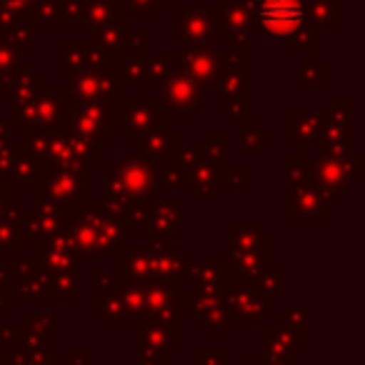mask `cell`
<instances>
[{
  "label": "cell",
  "mask_w": 365,
  "mask_h": 365,
  "mask_svg": "<svg viewBox=\"0 0 365 365\" xmlns=\"http://www.w3.org/2000/svg\"><path fill=\"white\" fill-rule=\"evenodd\" d=\"M253 33L263 41H280L288 53L305 51L308 61H318L320 31L310 23L305 0H255Z\"/></svg>",
  "instance_id": "6da1fadb"
},
{
  "label": "cell",
  "mask_w": 365,
  "mask_h": 365,
  "mask_svg": "<svg viewBox=\"0 0 365 365\" xmlns=\"http://www.w3.org/2000/svg\"><path fill=\"white\" fill-rule=\"evenodd\" d=\"M160 200L158 168L140 153L120 155L110 165H103V195L101 203L113 215L130 205H153Z\"/></svg>",
  "instance_id": "7a4b0ae2"
},
{
  "label": "cell",
  "mask_w": 365,
  "mask_h": 365,
  "mask_svg": "<svg viewBox=\"0 0 365 365\" xmlns=\"http://www.w3.org/2000/svg\"><path fill=\"white\" fill-rule=\"evenodd\" d=\"M71 96L66 86H46L41 93L21 103H11V133H63L71 120Z\"/></svg>",
  "instance_id": "3957f363"
},
{
  "label": "cell",
  "mask_w": 365,
  "mask_h": 365,
  "mask_svg": "<svg viewBox=\"0 0 365 365\" xmlns=\"http://www.w3.org/2000/svg\"><path fill=\"white\" fill-rule=\"evenodd\" d=\"M71 235L76 243V253L83 258L113 255L120 245H125L128 238L120 220L96 198L71 218Z\"/></svg>",
  "instance_id": "277c9868"
},
{
  "label": "cell",
  "mask_w": 365,
  "mask_h": 365,
  "mask_svg": "<svg viewBox=\"0 0 365 365\" xmlns=\"http://www.w3.org/2000/svg\"><path fill=\"white\" fill-rule=\"evenodd\" d=\"M33 195L36 203H46L73 218L83 205L93 200V170L86 165L51 168Z\"/></svg>",
  "instance_id": "5b68a950"
},
{
  "label": "cell",
  "mask_w": 365,
  "mask_h": 365,
  "mask_svg": "<svg viewBox=\"0 0 365 365\" xmlns=\"http://www.w3.org/2000/svg\"><path fill=\"white\" fill-rule=\"evenodd\" d=\"M365 178V155L350 153L348 158L325 155L315 150L308 158V182L315 185L330 203L340 200L355 180Z\"/></svg>",
  "instance_id": "8992f818"
},
{
  "label": "cell",
  "mask_w": 365,
  "mask_h": 365,
  "mask_svg": "<svg viewBox=\"0 0 365 365\" xmlns=\"http://www.w3.org/2000/svg\"><path fill=\"white\" fill-rule=\"evenodd\" d=\"M353 98H333L315 110L318 118V153L348 158L353 153Z\"/></svg>",
  "instance_id": "52a82bcc"
},
{
  "label": "cell",
  "mask_w": 365,
  "mask_h": 365,
  "mask_svg": "<svg viewBox=\"0 0 365 365\" xmlns=\"http://www.w3.org/2000/svg\"><path fill=\"white\" fill-rule=\"evenodd\" d=\"M158 106L163 115L170 118L173 123H190L195 120V113L208 108V88L198 86L193 78H188L175 66L163 81Z\"/></svg>",
  "instance_id": "ba28073f"
},
{
  "label": "cell",
  "mask_w": 365,
  "mask_h": 365,
  "mask_svg": "<svg viewBox=\"0 0 365 365\" xmlns=\"http://www.w3.org/2000/svg\"><path fill=\"white\" fill-rule=\"evenodd\" d=\"M125 83L108 71L106 63L98 68H86V71L76 73L68 78L66 91L73 103H106L110 108H118L128 98Z\"/></svg>",
  "instance_id": "9c48e42d"
},
{
  "label": "cell",
  "mask_w": 365,
  "mask_h": 365,
  "mask_svg": "<svg viewBox=\"0 0 365 365\" xmlns=\"http://www.w3.org/2000/svg\"><path fill=\"white\" fill-rule=\"evenodd\" d=\"M170 38L175 43H218V18L208 0L193 6H170Z\"/></svg>",
  "instance_id": "30bf717a"
},
{
  "label": "cell",
  "mask_w": 365,
  "mask_h": 365,
  "mask_svg": "<svg viewBox=\"0 0 365 365\" xmlns=\"http://www.w3.org/2000/svg\"><path fill=\"white\" fill-rule=\"evenodd\" d=\"M215 108L228 113L230 120L243 123L250 118L253 101H250V68L225 66L215 83Z\"/></svg>",
  "instance_id": "8fae6325"
},
{
  "label": "cell",
  "mask_w": 365,
  "mask_h": 365,
  "mask_svg": "<svg viewBox=\"0 0 365 365\" xmlns=\"http://www.w3.org/2000/svg\"><path fill=\"white\" fill-rule=\"evenodd\" d=\"M178 68L198 86L213 88L225 68V53L218 43H182L178 51Z\"/></svg>",
  "instance_id": "7c38bea8"
},
{
  "label": "cell",
  "mask_w": 365,
  "mask_h": 365,
  "mask_svg": "<svg viewBox=\"0 0 365 365\" xmlns=\"http://www.w3.org/2000/svg\"><path fill=\"white\" fill-rule=\"evenodd\" d=\"M158 115V98H125L120 106L113 108V130L115 135H125V143L138 145V140L155 125Z\"/></svg>",
  "instance_id": "4fadbf2b"
},
{
  "label": "cell",
  "mask_w": 365,
  "mask_h": 365,
  "mask_svg": "<svg viewBox=\"0 0 365 365\" xmlns=\"http://www.w3.org/2000/svg\"><path fill=\"white\" fill-rule=\"evenodd\" d=\"M182 148H185V135L163 113L158 115L155 125L138 140V153L143 158H148L155 168L173 165L180 158Z\"/></svg>",
  "instance_id": "5bb4252c"
},
{
  "label": "cell",
  "mask_w": 365,
  "mask_h": 365,
  "mask_svg": "<svg viewBox=\"0 0 365 365\" xmlns=\"http://www.w3.org/2000/svg\"><path fill=\"white\" fill-rule=\"evenodd\" d=\"M175 165L180 170V188L190 190L198 198H215L218 195V170L205 160L200 143H190L182 148Z\"/></svg>",
  "instance_id": "9a60e30c"
},
{
  "label": "cell",
  "mask_w": 365,
  "mask_h": 365,
  "mask_svg": "<svg viewBox=\"0 0 365 365\" xmlns=\"http://www.w3.org/2000/svg\"><path fill=\"white\" fill-rule=\"evenodd\" d=\"M68 130L101 145H110L118 138L113 130V108L106 103H73Z\"/></svg>",
  "instance_id": "2e32d148"
},
{
  "label": "cell",
  "mask_w": 365,
  "mask_h": 365,
  "mask_svg": "<svg viewBox=\"0 0 365 365\" xmlns=\"http://www.w3.org/2000/svg\"><path fill=\"white\" fill-rule=\"evenodd\" d=\"M333 220V203L320 193L315 185L303 182L288 188L285 200V223H330Z\"/></svg>",
  "instance_id": "e0dca14e"
},
{
  "label": "cell",
  "mask_w": 365,
  "mask_h": 365,
  "mask_svg": "<svg viewBox=\"0 0 365 365\" xmlns=\"http://www.w3.org/2000/svg\"><path fill=\"white\" fill-rule=\"evenodd\" d=\"M218 43L243 41L253 36L255 0H215Z\"/></svg>",
  "instance_id": "ac0fdd59"
},
{
  "label": "cell",
  "mask_w": 365,
  "mask_h": 365,
  "mask_svg": "<svg viewBox=\"0 0 365 365\" xmlns=\"http://www.w3.org/2000/svg\"><path fill=\"white\" fill-rule=\"evenodd\" d=\"M148 253H150L153 278L175 280L185 268V253L168 235H148Z\"/></svg>",
  "instance_id": "d6986e66"
},
{
  "label": "cell",
  "mask_w": 365,
  "mask_h": 365,
  "mask_svg": "<svg viewBox=\"0 0 365 365\" xmlns=\"http://www.w3.org/2000/svg\"><path fill=\"white\" fill-rule=\"evenodd\" d=\"M106 56L91 41H61L58 43V76L73 78L86 68H98Z\"/></svg>",
  "instance_id": "ffe728a7"
},
{
  "label": "cell",
  "mask_w": 365,
  "mask_h": 365,
  "mask_svg": "<svg viewBox=\"0 0 365 365\" xmlns=\"http://www.w3.org/2000/svg\"><path fill=\"white\" fill-rule=\"evenodd\" d=\"M48 86V76L36 71V63H26L23 61L6 81L0 83V101H11V103H21L33 98L36 93H41Z\"/></svg>",
  "instance_id": "44dd1931"
},
{
  "label": "cell",
  "mask_w": 365,
  "mask_h": 365,
  "mask_svg": "<svg viewBox=\"0 0 365 365\" xmlns=\"http://www.w3.org/2000/svg\"><path fill=\"white\" fill-rule=\"evenodd\" d=\"M26 203L18 198H11L0 215V258H21L23 253V235H21V218L26 213Z\"/></svg>",
  "instance_id": "7402d4cb"
},
{
  "label": "cell",
  "mask_w": 365,
  "mask_h": 365,
  "mask_svg": "<svg viewBox=\"0 0 365 365\" xmlns=\"http://www.w3.org/2000/svg\"><path fill=\"white\" fill-rule=\"evenodd\" d=\"M185 208L180 200H155L148 213V235H168L175 238L185 228Z\"/></svg>",
  "instance_id": "603a6c76"
},
{
  "label": "cell",
  "mask_w": 365,
  "mask_h": 365,
  "mask_svg": "<svg viewBox=\"0 0 365 365\" xmlns=\"http://www.w3.org/2000/svg\"><path fill=\"white\" fill-rule=\"evenodd\" d=\"M285 140L298 148L318 145V118L310 108H288L285 110Z\"/></svg>",
  "instance_id": "cb8c5ba5"
},
{
  "label": "cell",
  "mask_w": 365,
  "mask_h": 365,
  "mask_svg": "<svg viewBox=\"0 0 365 365\" xmlns=\"http://www.w3.org/2000/svg\"><path fill=\"white\" fill-rule=\"evenodd\" d=\"M115 270L123 280L128 283H138V280L153 278L150 273V253L143 245H120L115 250Z\"/></svg>",
  "instance_id": "d4e9b609"
},
{
  "label": "cell",
  "mask_w": 365,
  "mask_h": 365,
  "mask_svg": "<svg viewBox=\"0 0 365 365\" xmlns=\"http://www.w3.org/2000/svg\"><path fill=\"white\" fill-rule=\"evenodd\" d=\"M46 175H48V168L38 165V163L33 160L31 155H26V150H23L21 160L13 168V173L8 178H3L0 182H3V190L13 195L16 190H36Z\"/></svg>",
  "instance_id": "484cf974"
},
{
  "label": "cell",
  "mask_w": 365,
  "mask_h": 365,
  "mask_svg": "<svg viewBox=\"0 0 365 365\" xmlns=\"http://www.w3.org/2000/svg\"><path fill=\"white\" fill-rule=\"evenodd\" d=\"M305 11L318 31L343 28V0H305Z\"/></svg>",
  "instance_id": "4316f807"
},
{
  "label": "cell",
  "mask_w": 365,
  "mask_h": 365,
  "mask_svg": "<svg viewBox=\"0 0 365 365\" xmlns=\"http://www.w3.org/2000/svg\"><path fill=\"white\" fill-rule=\"evenodd\" d=\"M268 233L260 223H230L228 225V255L248 253L263 245Z\"/></svg>",
  "instance_id": "83f0119b"
},
{
  "label": "cell",
  "mask_w": 365,
  "mask_h": 365,
  "mask_svg": "<svg viewBox=\"0 0 365 365\" xmlns=\"http://www.w3.org/2000/svg\"><path fill=\"white\" fill-rule=\"evenodd\" d=\"M28 26L36 31H61L68 28L66 18V3L63 0H38V6L33 8Z\"/></svg>",
  "instance_id": "f1b7e54d"
},
{
  "label": "cell",
  "mask_w": 365,
  "mask_h": 365,
  "mask_svg": "<svg viewBox=\"0 0 365 365\" xmlns=\"http://www.w3.org/2000/svg\"><path fill=\"white\" fill-rule=\"evenodd\" d=\"M91 43L103 53V56H113L118 51H125V38H128V23L123 18H113L110 23L101 28H93Z\"/></svg>",
  "instance_id": "f546056e"
},
{
  "label": "cell",
  "mask_w": 365,
  "mask_h": 365,
  "mask_svg": "<svg viewBox=\"0 0 365 365\" xmlns=\"http://www.w3.org/2000/svg\"><path fill=\"white\" fill-rule=\"evenodd\" d=\"M178 66V51L170 53H158V56H148L145 68H143L140 78H138V88H160L168 73Z\"/></svg>",
  "instance_id": "4dcf8cb0"
},
{
  "label": "cell",
  "mask_w": 365,
  "mask_h": 365,
  "mask_svg": "<svg viewBox=\"0 0 365 365\" xmlns=\"http://www.w3.org/2000/svg\"><path fill=\"white\" fill-rule=\"evenodd\" d=\"M275 135L270 130H265V125L260 120H248L238 123V148L243 153H260L265 145H273Z\"/></svg>",
  "instance_id": "1f68e13d"
},
{
  "label": "cell",
  "mask_w": 365,
  "mask_h": 365,
  "mask_svg": "<svg viewBox=\"0 0 365 365\" xmlns=\"http://www.w3.org/2000/svg\"><path fill=\"white\" fill-rule=\"evenodd\" d=\"M203 155L215 170H223L230 165V133L228 130H208L205 138L200 140Z\"/></svg>",
  "instance_id": "d6a6232c"
},
{
  "label": "cell",
  "mask_w": 365,
  "mask_h": 365,
  "mask_svg": "<svg viewBox=\"0 0 365 365\" xmlns=\"http://www.w3.org/2000/svg\"><path fill=\"white\" fill-rule=\"evenodd\" d=\"M0 43H3V46H8L11 51H16L21 58H26V56H31V53H36L38 31L28 26V23H21V26L13 28V31L3 33V36H0Z\"/></svg>",
  "instance_id": "836d02e7"
},
{
  "label": "cell",
  "mask_w": 365,
  "mask_h": 365,
  "mask_svg": "<svg viewBox=\"0 0 365 365\" xmlns=\"http://www.w3.org/2000/svg\"><path fill=\"white\" fill-rule=\"evenodd\" d=\"M298 83L303 88H328L333 83V66L330 63L318 61H305L298 68Z\"/></svg>",
  "instance_id": "e575fe53"
},
{
  "label": "cell",
  "mask_w": 365,
  "mask_h": 365,
  "mask_svg": "<svg viewBox=\"0 0 365 365\" xmlns=\"http://www.w3.org/2000/svg\"><path fill=\"white\" fill-rule=\"evenodd\" d=\"M253 188V170L250 165H225L218 170V190H250Z\"/></svg>",
  "instance_id": "d590c367"
},
{
  "label": "cell",
  "mask_w": 365,
  "mask_h": 365,
  "mask_svg": "<svg viewBox=\"0 0 365 365\" xmlns=\"http://www.w3.org/2000/svg\"><path fill=\"white\" fill-rule=\"evenodd\" d=\"M83 6V28H101L106 23H110L113 18H118L115 8L108 0H81Z\"/></svg>",
  "instance_id": "8d00e7d4"
},
{
  "label": "cell",
  "mask_w": 365,
  "mask_h": 365,
  "mask_svg": "<svg viewBox=\"0 0 365 365\" xmlns=\"http://www.w3.org/2000/svg\"><path fill=\"white\" fill-rule=\"evenodd\" d=\"M308 148H298L293 155L285 158V182H288V188L308 182Z\"/></svg>",
  "instance_id": "74e56055"
},
{
  "label": "cell",
  "mask_w": 365,
  "mask_h": 365,
  "mask_svg": "<svg viewBox=\"0 0 365 365\" xmlns=\"http://www.w3.org/2000/svg\"><path fill=\"white\" fill-rule=\"evenodd\" d=\"M160 0H123L118 18L128 21V18H148V21H155L160 18Z\"/></svg>",
  "instance_id": "f35d334b"
},
{
  "label": "cell",
  "mask_w": 365,
  "mask_h": 365,
  "mask_svg": "<svg viewBox=\"0 0 365 365\" xmlns=\"http://www.w3.org/2000/svg\"><path fill=\"white\" fill-rule=\"evenodd\" d=\"M125 51H130V53H140V56H150V31H148L145 26L128 28Z\"/></svg>",
  "instance_id": "ab89813d"
},
{
  "label": "cell",
  "mask_w": 365,
  "mask_h": 365,
  "mask_svg": "<svg viewBox=\"0 0 365 365\" xmlns=\"http://www.w3.org/2000/svg\"><path fill=\"white\" fill-rule=\"evenodd\" d=\"M21 155H23L21 143H8V145L0 150V180L11 175L13 168H16L18 160H21Z\"/></svg>",
  "instance_id": "60d3db41"
},
{
  "label": "cell",
  "mask_w": 365,
  "mask_h": 365,
  "mask_svg": "<svg viewBox=\"0 0 365 365\" xmlns=\"http://www.w3.org/2000/svg\"><path fill=\"white\" fill-rule=\"evenodd\" d=\"M21 63H23V58L18 56L16 51H11L8 46H3V43H0V83L6 81V78L11 76V73L16 71Z\"/></svg>",
  "instance_id": "b9f144b4"
},
{
  "label": "cell",
  "mask_w": 365,
  "mask_h": 365,
  "mask_svg": "<svg viewBox=\"0 0 365 365\" xmlns=\"http://www.w3.org/2000/svg\"><path fill=\"white\" fill-rule=\"evenodd\" d=\"M158 182H160V188H170V190L180 188V170H178L175 163L165 168H158Z\"/></svg>",
  "instance_id": "7bdbcfd3"
},
{
  "label": "cell",
  "mask_w": 365,
  "mask_h": 365,
  "mask_svg": "<svg viewBox=\"0 0 365 365\" xmlns=\"http://www.w3.org/2000/svg\"><path fill=\"white\" fill-rule=\"evenodd\" d=\"M0 6L11 8L13 13H18V16H21L23 21L28 23V18H31L33 8L38 6V0H0Z\"/></svg>",
  "instance_id": "ee69618b"
},
{
  "label": "cell",
  "mask_w": 365,
  "mask_h": 365,
  "mask_svg": "<svg viewBox=\"0 0 365 365\" xmlns=\"http://www.w3.org/2000/svg\"><path fill=\"white\" fill-rule=\"evenodd\" d=\"M11 143V125H8L6 118H0V150Z\"/></svg>",
  "instance_id": "f6af8a7d"
},
{
  "label": "cell",
  "mask_w": 365,
  "mask_h": 365,
  "mask_svg": "<svg viewBox=\"0 0 365 365\" xmlns=\"http://www.w3.org/2000/svg\"><path fill=\"white\" fill-rule=\"evenodd\" d=\"M93 280H96V283H106V285H110L113 283V275L108 273V270H103V268H93Z\"/></svg>",
  "instance_id": "bcb514c9"
},
{
  "label": "cell",
  "mask_w": 365,
  "mask_h": 365,
  "mask_svg": "<svg viewBox=\"0 0 365 365\" xmlns=\"http://www.w3.org/2000/svg\"><path fill=\"white\" fill-rule=\"evenodd\" d=\"M8 200H11V193H6V190L0 188V215H3V210H6Z\"/></svg>",
  "instance_id": "7dc6e473"
},
{
  "label": "cell",
  "mask_w": 365,
  "mask_h": 365,
  "mask_svg": "<svg viewBox=\"0 0 365 365\" xmlns=\"http://www.w3.org/2000/svg\"><path fill=\"white\" fill-rule=\"evenodd\" d=\"M108 3H110V6L115 8V13L120 11V6H123V0H108Z\"/></svg>",
  "instance_id": "c3c4849f"
},
{
  "label": "cell",
  "mask_w": 365,
  "mask_h": 365,
  "mask_svg": "<svg viewBox=\"0 0 365 365\" xmlns=\"http://www.w3.org/2000/svg\"><path fill=\"white\" fill-rule=\"evenodd\" d=\"M160 6H163V8H170V6H173V0H160Z\"/></svg>",
  "instance_id": "681fc988"
},
{
  "label": "cell",
  "mask_w": 365,
  "mask_h": 365,
  "mask_svg": "<svg viewBox=\"0 0 365 365\" xmlns=\"http://www.w3.org/2000/svg\"><path fill=\"white\" fill-rule=\"evenodd\" d=\"M0 118H3V101H0Z\"/></svg>",
  "instance_id": "f907efd6"
}]
</instances>
